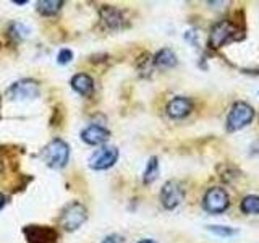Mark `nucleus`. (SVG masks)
I'll return each instance as SVG.
<instances>
[{
	"mask_svg": "<svg viewBox=\"0 0 259 243\" xmlns=\"http://www.w3.org/2000/svg\"><path fill=\"white\" fill-rule=\"evenodd\" d=\"M102 243H123V237L118 233H110L102 240Z\"/></svg>",
	"mask_w": 259,
	"mask_h": 243,
	"instance_id": "4be33fe9",
	"label": "nucleus"
},
{
	"mask_svg": "<svg viewBox=\"0 0 259 243\" xmlns=\"http://www.w3.org/2000/svg\"><path fill=\"white\" fill-rule=\"evenodd\" d=\"M138 243H157L156 240H152V238H143V240H140Z\"/></svg>",
	"mask_w": 259,
	"mask_h": 243,
	"instance_id": "b1692460",
	"label": "nucleus"
},
{
	"mask_svg": "<svg viewBox=\"0 0 259 243\" xmlns=\"http://www.w3.org/2000/svg\"><path fill=\"white\" fill-rule=\"evenodd\" d=\"M109 138H110V132L101 125H89L83 130V132H81V140H83L86 144H91V146L104 144Z\"/></svg>",
	"mask_w": 259,
	"mask_h": 243,
	"instance_id": "f8f14e48",
	"label": "nucleus"
},
{
	"mask_svg": "<svg viewBox=\"0 0 259 243\" xmlns=\"http://www.w3.org/2000/svg\"><path fill=\"white\" fill-rule=\"evenodd\" d=\"M99 16H101L102 24L107 29L118 31V29H123L126 26L125 16H123V13H121V10H118L117 7L102 5L99 8Z\"/></svg>",
	"mask_w": 259,
	"mask_h": 243,
	"instance_id": "9d476101",
	"label": "nucleus"
},
{
	"mask_svg": "<svg viewBox=\"0 0 259 243\" xmlns=\"http://www.w3.org/2000/svg\"><path fill=\"white\" fill-rule=\"evenodd\" d=\"M167 115L170 118H185L186 115H190L191 110H193V102L190 97H185V96H177L174 99H170L167 104Z\"/></svg>",
	"mask_w": 259,
	"mask_h": 243,
	"instance_id": "9b49d317",
	"label": "nucleus"
},
{
	"mask_svg": "<svg viewBox=\"0 0 259 243\" xmlns=\"http://www.w3.org/2000/svg\"><path fill=\"white\" fill-rule=\"evenodd\" d=\"M154 67V60H152V57L149 54H144L140 60H138V70L140 71H151Z\"/></svg>",
	"mask_w": 259,
	"mask_h": 243,
	"instance_id": "aec40b11",
	"label": "nucleus"
},
{
	"mask_svg": "<svg viewBox=\"0 0 259 243\" xmlns=\"http://www.w3.org/2000/svg\"><path fill=\"white\" fill-rule=\"evenodd\" d=\"M118 160V149L115 146H104L97 149L91 157H89V167L94 170H107L115 166Z\"/></svg>",
	"mask_w": 259,
	"mask_h": 243,
	"instance_id": "6e6552de",
	"label": "nucleus"
},
{
	"mask_svg": "<svg viewBox=\"0 0 259 243\" xmlns=\"http://www.w3.org/2000/svg\"><path fill=\"white\" fill-rule=\"evenodd\" d=\"M5 202H7V198L4 196L2 193H0V209H2V208L5 206Z\"/></svg>",
	"mask_w": 259,
	"mask_h": 243,
	"instance_id": "5701e85b",
	"label": "nucleus"
},
{
	"mask_svg": "<svg viewBox=\"0 0 259 243\" xmlns=\"http://www.w3.org/2000/svg\"><path fill=\"white\" fill-rule=\"evenodd\" d=\"M29 29L24 26L23 23H12L8 26V37H10L13 43H20L24 37H28Z\"/></svg>",
	"mask_w": 259,
	"mask_h": 243,
	"instance_id": "a211bd4d",
	"label": "nucleus"
},
{
	"mask_svg": "<svg viewBox=\"0 0 259 243\" xmlns=\"http://www.w3.org/2000/svg\"><path fill=\"white\" fill-rule=\"evenodd\" d=\"M207 230L217 235V237H224V238L233 237V235L238 233L237 229H233V227H229V225H207Z\"/></svg>",
	"mask_w": 259,
	"mask_h": 243,
	"instance_id": "6ab92c4d",
	"label": "nucleus"
},
{
	"mask_svg": "<svg viewBox=\"0 0 259 243\" xmlns=\"http://www.w3.org/2000/svg\"><path fill=\"white\" fill-rule=\"evenodd\" d=\"M62 0H44V2H37V12L44 16H54L62 10Z\"/></svg>",
	"mask_w": 259,
	"mask_h": 243,
	"instance_id": "dca6fc26",
	"label": "nucleus"
},
{
	"mask_svg": "<svg viewBox=\"0 0 259 243\" xmlns=\"http://www.w3.org/2000/svg\"><path fill=\"white\" fill-rule=\"evenodd\" d=\"M0 104H2V99H0Z\"/></svg>",
	"mask_w": 259,
	"mask_h": 243,
	"instance_id": "a878e982",
	"label": "nucleus"
},
{
	"mask_svg": "<svg viewBox=\"0 0 259 243\" xmlns=\"http://www.w3.org/2000/svg\"><path fill=\"white\" fill-rule=\"evenodd\" d=\"M253 120H254V109L251 107L248 102L238 101L232 105L229 117H227L225 128L229 133H233V132H238V130L248 127Z\"/></svg>",
	"mask_w": 259,
	"mask_h": 243,
	"instance_id": "7ed1b4c3",
	"label": "nucleus"
},
{
	"mask_svg": "<svg viewBox=\"0 0 259 243\" xmlns=\"http://www.w3.org/2000/svg\"><path fill=\"white\" fill-rule=\"evenodd\" d=\"M159 177V159L156 156L149 157L148 164H146L144 174H143V182L144 185H151L157 180Z\"/></svg>",
	"mask_w": 259,
	"mask_h": 243,
	"instance_id": "2eb2a0df",
	"label": "nucleus"
},
{
	"mask_svg": "<svg viewBox=\"0 0 259 243\" xmlns=\"http://www.w3.org/2000/svg\"><path fill=\"white\" fill-rule=\"evenodd\" d=\"M88 221V209L84 205H81L79 201H71L68 202L60 211L59 216V225L67 232H75L81 225Z\"/></svg>",
	"mask_w": 259,
	"mask_h": 243,
	"instance_id": "f257e3e1",
	"label": "nucleus"
},
{
	"mask_svg": "<svg viewBox=\"0 0 259 243\" xmlns=\"http://www.w3.org/2000/svg\"><path fill=\"white\" fill-rule=\"evenodd\" d=\"M28 243H57L59 232L49 225H26L23 229Z\"/></svg>",
	"mask_w": 259,
	"mask_h": 243,
	"instance_id": "0eeeda50",
	"label": "nucleus"
},
{
	"mask_svg": "<svg viewBox=\"0 0 259 243\" xmlns=\"http://www.w3.org/2000/svg\"><path fill=\"white\" fill-rule=\"evenodd\" d=\"M240 36V29L235 26V24L229 20H222L215 23L212 29L209 32V39L207 44L210 49H221L225 44L232 43Z\"/></svg>",
	"mask_w": 259,
	"mask_h": 243,
	"instance_id": "20e7f679",
	"label": "nucleus"
},
{
	"mask_svg": "<svg viewBox=\"0 0 259 243\" xmlns=\"http://www.w3.org/2000/svg\"><path fill=\"white\" fill-rule=\"evenodd\" d=\"M240 209L243 214H259V196L246 194L240 202Z\"/></svg>",
	"mask_w": 259,
	"mask_h": 243,
	"instance_id": "f3484780",
	"label": "nucleus"
},
{
	"mask_svg": "<svg viewBox=\"0 0 259 243\" xmlns=\"http://www.w3.org/2000/svg\"><path fill=\"white\" fill-rule=\"evenodd\" d=\"M71 88L81 96H91L94 91V79L86 75V73H76L75 76L71 78Z\"/></svg>",
	"mask_w": 259,
	"mask_h": 243,
	"instance_id": "ddd939ff",
	"label": "nucleus"
},
{
	"mask_svg": "<svg viewBox=\"0 0 259 243\" xmlns=\"http://www.w3.org/2000/svg\"><path fill=\"white\" fill-rule=\"evenodd\" d=\"M73 60V52L70 51V49H62V51L59 52V55H57V62H59L60 65H67Z\"/></svg>",
	"mask_w": 259,
	"mask_h": 243,
	"instance_id": "412c9836",
	"label": "nucleus"
},
{
	"mask_svg": "<svg viewBox=\"0 0 259 243\" xmlns=\"http://www.w3.org/2000/svg\"><path fill=\"white\" fill-rule=\"evenodd\" d=\"M230 206V196L222 186H210L202 198V208L209 214H222Z\"/></svg>",
	"mask_w": 259,
	"mask_h": 243,
	"instance_id": "39448f33",
	"label": "nucleus"
},
{
	"mask_svg": "<svg viewBox=\"0 0 259 243\" xmlns=\"http://www.w3.org/2000/svg\"><path fill=\"white\" fill-rule=\"evenodd\" d=\"M10 99H34L39 96V83L34 79H20L7 89Z\"/></svg>",
	"mask_w": 259,
	"mask_h": 243,
	"instance_id": "1a4fd4ad",
	"label": "nucleus"
},
{
	"mask_svg": "<svg viewBox=\"0 0 259 243\" xmlns=\"http://www.w3.org/2000/svg\"><path fill=\"white\" fill-rule=\"evenodd\" d=\"M185 199V186L178 180H168L160 190V205L165 209L172 211L178 208Z\"/></svg>",
	"mask_w": 259,
	"mask_h": 243,
	"instance_id": "423d86ee",
	"label": "nucleus"
},
{
	"mask_svg": "<svg viewBox=\"0 0 259 243\" xmlns=\"http://www.w3.org/2000/svg\"><path fill=\"white\" fill-rule=\"evenodd\" d=\"M154 60V67H157L160 70H168V68H174L175 65L178 63L177 59V54L172 51V49H160V51L152 57Z\"/></svg>",
	"mask_w": 259,
	"mask_h": 243,
	"instance_id": "4468645a",
	"label": "nucleus"
},
{
	"mask_svg": "<svg viewBox=\"0 0 259 243\" xmlns=\"http://www.w3.org/2000/svg\"><path fill=\"white\" fill-rule=\"evenodd\" d=\"M13 4H15V5H26V4H28V0H15Z\"/></svg>",
	"mask_w": 259,
	"mask_h": 243,
	"instance_id": "393cba45",
	"label": "nucleus"
},
{
	"mask_svg": "<svg viewBox=\"0 0 259 243\" xmlns=\"http://www.w3.org/2000/svg\"><path fill=\"white\" fill-rule=\"evenodd\" d=\"M40 157L51 169H63L70 159V146L60 138H55L42 149Z\"/></svg>",
	"mask_w": 259,
	"mask_h": 243,
	"instance_id": "f03ea898",
	"label": "nucleus"
}]
</instances>
